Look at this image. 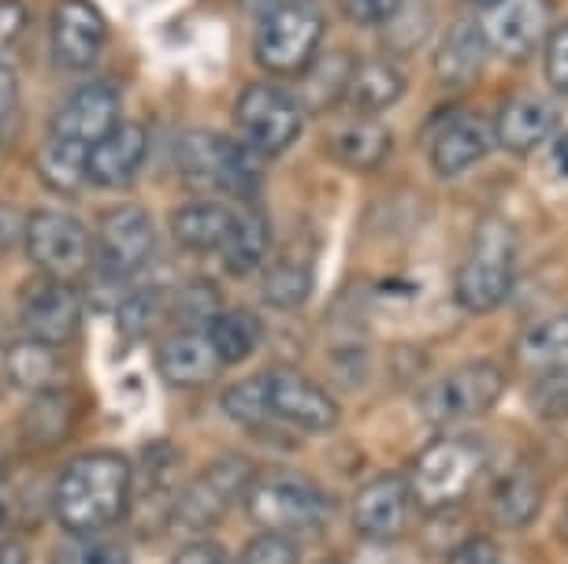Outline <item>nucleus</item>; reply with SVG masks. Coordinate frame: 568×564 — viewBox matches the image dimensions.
<instances>
[{
  "instance_id": "2",
  "label": "nucleus",
  "mask_w": 568,
  "mask_h": 564,
  "mask_svg": "<svg viewBox=\"0 0 568 564\" xmlns=\"http://www.w3.org/2000/svg\"><path fill=\"white\" fill-rule=\"evenodd\" d=\"M245 513L261 531H278V535H316L327 524V494L320 491L308 475L297 472H264L253 475L245 491Z\"/></svg>"
},
{
  "instance_id": "20",
  "label": "nucleus",
  "mask_w": 568,
  "mask_h": 564,
  "mask_svg": "<svg viewBox=\"0 0 568 564\" xmlns=\"http://www.w3.org/2000/svg\"><path fill=\"white\" fill-rule=\"evenodd\" d=\"M149 153V134L138 123H120L112 126L101 142L90 145L85 156V183L101 186V189H120L142 172Z\"/></svg>"
},
{
  "instance_id": "21",
  "label": "nucleus",
  "mask_w": 568,
  "mask_h": 564,
  "mask_svg": "<svg viewBox=\"0 0 568 564\" xmlns=\"http://www.w3.org/2000/svg\"><path fill=\"white\" fill-rule=\"evenodd\" d=\"M223 368V360L216 357V349L209 342V331L201 327H182V331L168 335L156 349V371L160 379L171 387H205L216 379V371Z\"/></svg>"
},
{
  "instance_id": "45",
  "label": "nucleus",
  "mask_w": 568,
  "mask_h": 564,
  "mask_svg": "<svg viewBox=\"0 0 568 564\" xmlns=\"http://www.w3.org/2000/svg\"><path fill=\"white\" fill-rule=\"evenodd\" d=\"M16 79L8 74V68H0V126H4L8 120H12L16 112Z\"/></svg>"
},
{
  "instance_id": "27",
  "label": "nucleus",
  "mask_w": 568,
  "mask_h": 564,
  "mask_svg": "<svg viewBox=\"0 0 568 564\" xmlns=\"http://www.w3.org/2000/svg\"><path fill=\"white\" fill-rule=\"evenodd\" d=\"M205 331L223 365H242L264 342V324L250 308H220Z\"/></svg>"
},
{
  "instance_id": "23",
  "label": "nucleus",
  "mask_w": 568,
  "mask_h": 564,
  "mask_svg": "<svg viewBox=\"0 0 568 564\" xmlns=\"http://www.w3.org/2000/svg\"><path fill=\"white\" fill-rule=\"evenodd\" d=\"M402 93H405V74H402L398 63H390L383 57L353 63L346 98L353 101V109H357L361 115L387 112L390 104L402 101Z\"/></svg>"
},
{
  "instance_id": "10",
  "label": "nucleus",
  "mask_w": 568,
  "mask_h": 564,
  "mask_svg": "<svg viewBox=\"0 0 568 564\" xmlns=\"http://www.w3.org/2000/svg\"><path fill=\"white\" fill-rule=\"evenodd\" d=\"M182 172H186L190 183L223 189V194L250 201L261 189V167H256V156L245 148L242 142H231V137H220L212 131H197L182 142Z\"/></svg>"
},
{
  "instance_id": "13",
  "label": "nucleus",
  "mask_w": 568,
  "mask_h": 564,
  "mask_svg": "<svg viewBox=\"0 0 568 564\" xmlns=\"http://www.w3.org/2000/svg\"><path fill=\"white\" fill-rule=\"evenodd\" d=\"M550 0H487L479 34L487 49L506 60H528L550 34Z\"/></svg>"
},
{
  "instance_id": "47",
  "label": "nucleus",
  "mask_w": 568,
  "mask_h": 564,
  "mask_svg": "<svg viewBox=\"0 0 568 564\" xmlns=\"http://www.w3.org/2000/svg\"><path fill=\"white\" fill-rule=\"evenodd\" d=\"M554 164H557V172L568 175V131L554 137Z\"/></svg>"
},
{
  "instance_id": "41",
  "label": "nucleus",
  "mask_w": 568,
  "mask_h": 564,
  "mask_svg": "<svg viewBox=\"0 0 568 564\" xmlns=\"http://www.w3.org/2000/svg\"><path fill=\"white\" fill-rule=\"evenodd\" d=\"M405 0H342V12L357 27H387L398 19Z\"/></svg>"
},
{
  "instance_id": "18",
  "label": "nucleus",
  "mask_w": 568,
  "mask_h": 564,
  "mask_svg": "<svg viewBox=\"0 0 568 564\" xmlns=\"http://www.w3.org/2000/svg\"><path fill=\"white\" fill-rule=\"evenodd\" d=\"M52 57L60 68L85 71L104 49V19L90 0H60L52 12Z\"/></svg>"
},
{
  "instance_id": "1",
  "label": "nucleus",
  "mask_w": 568,
  "mask_h": 564,
  "mask_svg": "<svg viewBox=\"0 0 568 564\" xmlns=\"http://www.w3.org/2000/svg\"><path fill=\"white\" fill-rule=\"evenodd\" d=\"M134 498V472L123 453L98 450L63 468L52 491V513L68 535H101L120 524Z\"/></svg>"
},
{
  "instance_id": "16",
  "label": "nucleus",
  "mask_w": 568,
  "mask_h": 564,
  "mask_svg": "<svg viewBox=\"0 0 568 564\" xmlns=\"http://www.w3.org/2000/svg\"><path fill=\"white\" fill-rule=\"evenodd\" d=\"M495 145V131L484 115L476 112H449L432 126V142H427V160L432 172L443 178L465 175L468 167H476L479 160Z\"/></svg>"
},
{
  "instance_id": "49",
  "label": "nucleus",
  "mask_w": 568,
  "mask_h": 564,
  "mask_svg": "<svg viewBox=\"0 0 568 564\" xmlns=\"http://www.w3.org/2000/svg\"><path fill=\"white\" fill-rule=\"evenodd\" d=\"M565 520H568V502H565Z\"/></svg>"
},
{
  "instance_id": "9",
  "label": "nucleus",
  "mask_w": 568,
  "mask_h": 564,
  "mask_svg": "<svg viewBox=\"0 0 568 564\" xmlns=\"http://www.w3.org/2000/svg\"><path fill=\"white\" fill-rule=\"evenodd\" d=\"M506 393V371L490 360H468L424 390L420 409L432 423H460L490 412Z\"/></svg>"
},
{
  "instance_id": "25",
  "label": "nucleus",
  "mask_w": 568,
  "mask_h": 564,
  "mask_svg": "<svg viewBox=\"0 0 568 564\" xmlns=\"http://www.w3.org/2000/svg\"><path fill=\"white\" fill-rule=\"evenodd\" d=\"M539 513H542V479L524 464L509 468V472L498 479L495 494H490V516H495L501 527L520 531V527H531Z\"/></svg>"
},
{
  "instance_id": "26",
  "label": "nucleus",
  "mask_w": 568,
  "mask_h": 564,
  "mask_svg": "<svg viewBox=\"0 0 568 564\" xmlns=\"http://www.w3.org/2000/svg\"><path fill=\"white\" fill-rule=\"evenodd\" d=\"M487 41L476 23H457L446 30V38L435 49V74L443 86H468L484 71Z\"/></svg>"
},
{
  "instance_id": "43",
  "label": "nucleus",
  "mask_w": 568,
  "mask_h": 564,
  "mask_svg": "<svg viewBox=\"0 0 568 564\" xmlns=\"http://www.w3.org/2000/svg\"><path fill=\"white\" fill-rule=\"evenodd\" d=\"M171 564H227V553L216 542H194V546L179 550Z\"/></svg>"
},
{
  "instance_id": "29",
  "label": "nucleus",
  "mask_w": 568,
  "mask_h": 564,
  "mask_svg": "<svg viewBox=\"0 0 568 564\" xmlns=\"http://www.w3.org/2000/svg\"><path fill=\"white\" fill-rule=\"evenodd\" d=\"M517 360L524 368H531L535 376L539 371L568 368V312L546 316L539 324H531L517 338Z\"/></svg>"
},
{
  "instance_id": "14",
  "label": "nucleus",
  "mask_w": 568,
  "mask_h": 564,
  "mask_svg": "<svg viewBox=\"0 0 568 564\" xmlns=\"http://www.w3.org/2000/svg\"><path fill=\"white\" fill-rule=\"evenodd\" d=\"M82 308H85L82 294L74 290L71 283L41 275V279H34L23 290V312H19V324H23L27 338L60 349V346L74 342V335H79Z\"/></svg>"
},
{
  "instance_id": "50",
  "label": "nucleus",
  "mask_w": 568,
  "mask_h": 564,
  "mask_svg": "<svg viewBox=\"0 0 568 564\" xmlns=\"http://www.w3.org/2000/svg\"><path fill=\"white\" fill-rule=\"evenodd\" d=\"M327 564H335V561H327Z\"/></svg>"
},
{
  "instance_id": "34",
  "label": "nucleus",
  "mask_w": 568,
  "mask_h": 564,
  "mask_svg": "<svg viewBox=\"0 0 568 564\" xmlns=\"http://www.w3.org/2000/svg\"><path fill=\"white\" fill-rule=\"evenodd\" d=\"M223 412H227L231 420L245 423V428H264V423H272V412H267V398H264V376L242 379L223 390Z\"/></svg>"
},
{
  "instance_id": "8",
  "label": "nucleus",
  "mask_w": 568,
  "mask_h": 564,
  "mask_svg": "<svg viewBox=\"0 0 568 564\" xmlns=\"http://www.w3.org/2000/svg\"><path fill=\"white\" fill-rule=\"evenodd\" d=\"M23 246L34 268L49 279H79L93 264V238L79 219L57 208L30 212L23 223Z\"/></svg>"
},
{
  "instance_id": "6",
  "label": "nucleus",
  "mask_w": 568,
  "mask_h": 564,
  "mask_svg": "<svg viewBox=\"0 0 568 564\" xmlns=\"http://www.w3.org/2000/svg\"><path fill=\"white\" fill-rule=\"evenodd\" d=\"M484 464H487V453L476 439H465V434L435 439L413 464V475H409L413 502H420L427 509L457 505L460 498L476 486Z\"/></svg>"
},
{
  "instance_id": "24",
  "label": "nucleus",
  "mask_w": 568,
  "mask_h": 564,
  "mask_svg": "<svg viewBox=\"0 0 568 564\" xmlns=\"http://www.w3.org/2000/svg\"><path fill=\"white\" fill-rule=\"evenodd\" d=\"M331 153L353 172H375L390 156V131L375 115H353L331 134Z\"/></svg>"
},
{
  "instance_id": "38",
  "label": "nucleus",
  "mask_w": 568,
  "mask_h": 564,
  "mask_svg": "<svg viewBox=\"0 0 568 564\" xmlns=\"http://www.w3.org/2000/svg\"><path fill=\"white\" fill-rule=\"evenodd\" d=\"M27 27H30V16H27L23 0H0V68L19 60L23 41H27Z\"/></svg>"
},
{
  "instance_id": "40",
  "label": "nucleus",
  "mask_w": 568,
  "mask_h": 564,
  "mask_svg": "<svg viewBox=\"0 0 568 564\" xmlns=\"http://www.w3.org/2000/svg\"><path fill=\"white\" fill-rule=\"evenodd\" d=\"M542 45H546V60H542L546 63V82L568 98V23L554 27Z\"/></svg>"
},
{
  "instance_id": "35",
  "label": "nucleus",
  "mask_w": 568,
  "mask_h": 564,
  "mask_svg": "<svg viewBox=\"0 0 568 564\" xmlns=\"http://www.w3.org/2000/svg\"><path fill=\"white\" fill-rule=\"evenodd\" d=\"M349 71H353V60H349V57L313 60V79H308V98H313L316 109H327V104H335L338 98H346Z\"/></svg>"
},
{
  "instance_id": "31",
  "label": "nucleus",
  "mask_w": 568,
  "mask_h": 564,
  "mask_svg": "<svg viewBox=\"0 0 568 564\" xmlns=\"http://www.w3.org/2000/svg\"><path fill=\"white\" fill-rule=\"evenodd\" d=\"M85 156H90L85 145L63 142V137H49L45 148L38 153V172L45 178L49 189L71 197V194H79L85 183Z\"/></svg>"
},
{
  "instance_id": "37",
  "label": "nucleus",
  "mask_w": 568,
  "mask_h": 564,
  "mask_svg": "<svg viewBox=\"0 0 568 564\" xmlns=\"http://www.w3.org/2000/svg\"><path fill=\"white\" fill-rule=\"evenodd\" d=\"M302 561V550H297V539L278 535V531H261L256 539L245 542L239 564H297Z\"/></svg>"
},
{
  "instance_id": "5",
  "label": "nucleus",
  "mask_w": 568,
  "mask_h": 564,
  "mask_svg": "<svg viewBox=\"0 0 568 564\" xmlns=\"http://www.w3.org/2000/svg\"><path fill=\"white\" fill-rule=\"evenodd\" d=\"M253 475H256L253 461H245L242 453H227V457L209 461L186 486H182L175 505H171V520H175V527L186 531V535L212 531L223 516L231 513L234 502L245 498Z\"/></svg>"
},
{
  "instance_id": "19",
  "label": "nucleus",
  "mask_w": 568,
  "mask_h": 564,
  "mask_svg": "<svg viewBox=\"0 0 568 564\" xmlns=\"http://www.w3.org/2000/svg\"><path fill=\"white\" fill-rule=\"evenodd\" d=\"M557 123H561V115L546 98H539V93H513L498 109L490 131H495V142L501 148L528 156L550 137H557Z\"/></svg>"
},
{
  "instance_id": "46",
  "label": "nucleus",
  "mask_w": 568,
  "mask_h": 564,
  "mask_svg": "<svg viewBox=\"0 0 568 564\" xmlns=\"http://www.w3.org/2000/svg\"><path fill=\"white\" fill-rule=\"evenodd\" d=\"M30 553L19 539H0V564H27Z\"/></svg>"
},
{
  "instance_id": "12",
  "label": "nucleus",
  "mask_w": 568,
  "mask_h": 564,
  "mask_svg": "<svg viewBox=\"0 0 568 564\" xmlns=\"http://www.w3.org/2000/svg\"><path fill=\"white\" fill-rule=\"evenodd\" d=\"M264 398H267V412H272V420L286 423V428H297V431H308V434H327V431H335V423H338L335 398H331L320 382H313L294 368L267 371Z\"/></svg>"
},
{
  "instance_id": "11",
  "label": "nucleus",
  "mask_w": 568,
  "mask_h": 564,
  "mask_svg": "<svg viewBox=\"0 0 568 564\" xmlns=\"http://www.w3.org/2000/svg\"><path fill=\"white\" fill-rule=\"evenodd\" d=\"M153 249L156 227L142 205H115L101 216V242L93 249V260L112 283H123L142 271L153 260Z\"/></svg>"
},
{
  "instance_id": "28",
  "label": "nucleus",
  "mask_w": 568,
  "mask_h": 564,
  "mask_svg": "<svg viewBox=\"0 0 568 564\" xmlns=\"http://www.w3.org/2000/svg\"><path fill=\"white\" fill-rule=\"evenodd\" d=\"M267 246H272V230H267V219L261 212H253V208L234 212V227L220 249L223 268L231 275H253L264 264Z\"/></svg>"
},
{
  "instance_id": "32",
  "label": "nucleus",
  "mask_w": 568,
  "mask_h": 564,
  "mask_svg": "<svg viewBox=\"0 0 568 564\" xmlns=\"http://www.w3.org/2000/svg\"><path fill=\"white\" fill-rule=\"evenodd\" d=\"M261 294H264V301L275 308H302L308 301V294H313V268L297 260L275 264V268L264 275Z\"/></svg>"
},
{
  "instance_id": "44",
  "label": "nucleus",
  "mask_w": 568,
  "mask_h": 564,
  "mask_svg": "<svg viewBox=\"0 0 568 564\" xmlns=\"http://www.w3.org/2000/svg\"><path fill=\"white\" fill-rule=\"evenodd\" d=\"M19 234H23V216H19L12 205H4V201H0V253L12 246Z\"/></svg>"
},
{
  "instance_id": "17",
  "label": "nucleus",
  "mask_w": 568,
  "mask_h": 564,
  "mask_svg": "<svg viewBox=\"0 0 568 564\" xmlns=\"http://www.w3.org/2000/svg\"><path fill=\"white\" fill-rule=\"evenodd\" d=\"M120 126V93L104 82H90V86L74 90L68 101L60 104V112L52 115V134L49 137H63V142L85 145L101 142L104 134Z\"/></svg>"
},
{
  "instance_id": "36",
  "label": "nucleus",
  "mask_w": 568,
  "mask_h": 564,
  "mask_svg": "<svg viewBox=\"0 0 568 564\" xmlns=\"http://www.w3.org/2000/svg\"><path fill=\"white\" fill-rule=\"evenodd\" d=\"M531 409L539 420H568V368H557V371H539L531 387Z\"/></svg>"
},
{
  "instance_id": "33",
  "label": "nucleus",
  "mask_w": 568,
  "mask_h": 564,
  "mask_svg": "<svg viewBox=\"0 0 568 564\" xmlns=\"http://www.w3.org/2000/svg\"><path fill=\"white\" fill-rule=\"evenodd\" d=\"M52 564H131V553L120 539L101 535H71L52 553Z\"/></svg>"
},
{
  "instance_id": "4",
  "label": "nucleus",
  "mask_w": 568,
  "mask_h": 564,
  "mask_svg": "<svg viewBox=\"0 0 568 564\" xmlns=\"http://www.w3.org/2000/svg\"><path fill=\"white\" fill-rule=\"evenodd\" d=\"M324 41V12L313 0H286L261 19L253 52L272 74H305Z\"/></svg>"
},
{
  "instance_id": "15",
  "label": "nucleus",
  "mask_w": 568,
  "mask_h": 564,
  "mask_svg": "<svg viewBox=\"0 0 568 564\" xmlns=\"http://www.w3.org/2000/svg\"><path fill=\"white\" fill-rule=\"evenodd\" d=\"M413 513V486L398 472H383L368 479L353 498L349 520L361 539L368 542H390L398 539Z\"/></svg>"
},
{
  "instance_id": "30",
  "label": "nucleus",
  "mask_w": 568,
  "mask_h": 564,
  "mask_svg": "<svg viewBox=\"0 0 568 564\" xmlns=\"http://www.w3.org/2000/svg\"><path fill=\"white\" fill-rule=\"evenodd\" d=\"M60 357L57 349L45 346V342H16L8 349V379L16 382L19 390H30V393H45V390H57V379H60Z\"/></svg>"
},
{
  "instance_id": "7",
  "label": "nucleus",
  "mask_w": 568,
  "mask_h": 564,
  "mask_svg": "<svg viewBox=\"0 0 568 564\" xmlns=\"http://www.w3.org/2000/svg\"><path fill=\"white\" fill-rule=\"evenodd\" d=\"M305 112L294 93L272 82H253L242 90L239 104H234V126H239V142L250 148L253 156H278L286 153L297 134H302Z\"/></svg>"
},
{
  "instance_id": "22",
  "label": "nucleus",
  "mask_w": 568,
  "mask_h": 564,
  "mask_svg": "<svg viewBox=\"0 0 568 564\" xmlns=\"http://www.w3.org/2000/svg\"><path fill=\"white\" fill-rule=\"evenodd\" d=\"M234 227V208L223 201H190L171 216V238L190 253H220Z\"/></svg>"
},
{
  "instance_id": "51",
  "label": "nucleus",
  "mask_w": 568,
  "mask_h": 564,
  "mask_svg": "<svg viewBox=\"0 0 568 564\" xmlns=\"http://www.w3.org/2000/svg\"><path fill=\"white\" fill-rule=\"evenodd\" d=\"M484 4H487V0H484Z\"/></svg>"
},
{
  "instance_id": "39",
  "label": "nucleus",
  "mask_w": 568,
  "mask_h": 564,
  "mask_svg": "<svg viewBox=\"0 0 568 564\" xmlns=\"http://www.w3.org/2000/svg\"><path fill=\"white\" fill-rule=\"evenodd\" d=\"M156 319H160V301H156V294H149V290H138L131 297H123V305H120V327L131 338H142L149 335L156 327Z\"/></svg>"
},
{
  "instance_id": "48",
  "label": "nucleus",
  "mask_w": 568,
  "mask_h": 564,
  "mask_svg": "<svg viewBox=\"0 0 568 564\" xmlns=\"http://www.w3.org/2000/svg\"><path fill=\"white\" fill-rule=\"evenodd\" d=\"M0 531H4V505H0Z\"/></svg>"
},
{
  "instance_id": "42",
  "label": "nucleus",
  "mask_w": 568,
  "mask_h": 564,
  "mask_svg": "<svg viewBox=\"0 0 568 564\" xmlns=\"http://www.w3.org/2000/svg\"><path fill=\"white\" fill-rule=\"evenodd\" d=\"M446 564H498V546L490 539H468L465 546L449 553Z\"/></svg>"
},
{
  "instance_id": "3",
  "label": "nucleus",
  "mask_w": 568,
  "mask_h": 564,
  "mask_svg": "<svg viewBox=\"0 0 568 564\" xmlns=\"http://www.w3.org/2000/svg\"><path fill=\"white\" fill-rule=\"evenodd\" d=\"M513 283H517V234H513L509 223L487 219L471 238L465 264L457 268L454 294L460 308L484 316L506 301L513 294Z\"/></svg>"
}]
</instances>
